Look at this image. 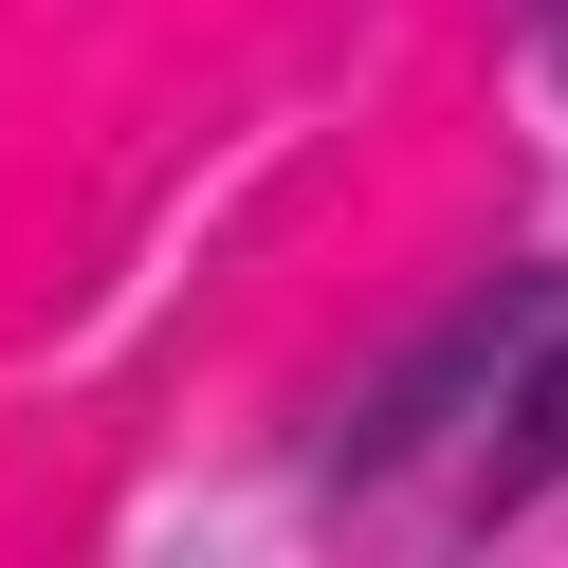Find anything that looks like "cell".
<instances>
[{
    "label": "cell",
    "mask_w": 568,
    "mask_h": 568,
    "mask_svg": "<svg viewBox=\"0 0 568 568\" xmlns=\"http://www.w3.org/2000/svg\"><path fill=\"white\" fill-rule=\"evenodd\" d=\"M531 477H568V348L514 385V440H495V495H531Z\"/></svg>",
    "instance_id": "1"
}]
</instances>
